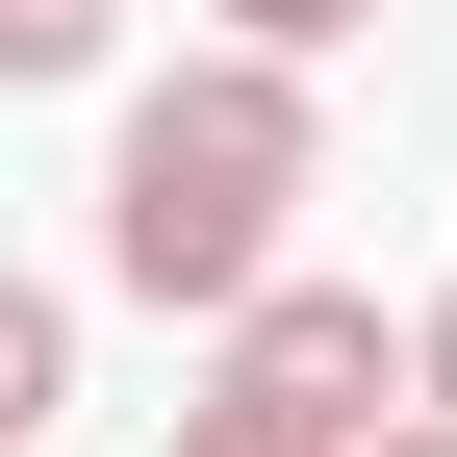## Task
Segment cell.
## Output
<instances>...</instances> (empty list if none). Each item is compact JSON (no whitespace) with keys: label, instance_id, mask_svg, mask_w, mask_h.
<instances>
[{"label":"cell","instance_id":"obj_8","mask_svg":"<svg viewBox=\"0 0 457 457\" xmlns=\"http://www.w3.org/2000/svg\"><path fill=\"white\" fill-rule=\"evenodd\" d=\"M179 457H254V432H204V407H179Z\"/></svg>","mask_w":457,"mask_h":457},{"label":"cell","instance_id":"obj_4","mask_svg":"<svg viewBox=\"0 0 457 457\" xmlns=\"http://www.w3.org/2000/svg\"><path fill=\"white\" fill-rule=\"evenodd\" d=\"M128 51V0H0V102H51V77H102Z\"/></svg>","mask_w":457,"mask_h":457},{"label":"cell","instance_id":"obj_1","mask_svg":"<svg viewBox=\"0 0 457 457\" xmlns=\"http://www.w3.org/2000/svg\"><path fill=\"white\" fill-rule=\"evenodd\" d=\"M330 204V102L279 51H179V77L102 128V279L128 305H254Z\"/></svg>","mask_w":457,"mask_h":457},{"label":"cell","instance_id":"obj_2","mask_svg":"<svg viewBox=\"0 0 457 457\" xmlns=\"http://www.w3.org/2000/svg\"><path fill=\"white\" fill-rule=\"evenodd\" d=\"M381 407H407L381 279H305V254H279L254 305H204V432H254V457H356Z\"/></svg>","mask_w":457,"mask_h":457},{"label":"cell","instance_id":"obj_6","mask_svg":"<svg viewBox=\"0 0 457 457\" xmlns=\"http://www.w3.org/2000/svg\"><path fill=\"white\" fill-rule=\"evenodd\" d=\"M407 407L457 432V279H432V305H407Z\"/></svg>","mask_w":457,"mask_h":457},{"label":"cell","instance_id":"obj_3","mask_svg":"<svg viewBox=\"0 0 457 457\" xmlns=\"http://www.w3.org/2000/svg\"><path fill=\"white\" fill-rule=\"evenodd\" d=\"M51 407H77V305H51V279H0V457H26Z\"/></svg>","mask_w":457,"mask_h":457},{"label":"cell","instance_id":"obj_7","mask_svg":"<svg viewBox=\"0 0 457 457\" xmlns=\"http://www.w3.org/2000/svg\"><path fill=\"white\" fill-rule=\"evenodd\" d=\"M356 457H457V432H432V407H381V432H356Z\"/></svg>","mask_w":457,"mask_h":457},{"label":"cell","instance_id":"obj_5","mask_svg":"<svg viewBox=\"0 0 457 457\" xmlns=\"http://www.w3.org/2000/svg\"><path fill=\"white\" fill-rule=\"evenodd\" d=\"M356 26H381V0H204V51H279V77H330Z\"/></svg>","mask_w":457,"mask_h":457}]
</instances>
